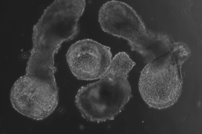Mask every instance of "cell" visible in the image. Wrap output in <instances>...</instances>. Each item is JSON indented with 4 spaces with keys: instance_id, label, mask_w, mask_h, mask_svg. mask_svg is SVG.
Segmentation results:
<instances>
[{
    "instance_id": "6da1fadb",
    "label": "cell",
    "mask_w": 202,
    "mask_h": 134,
    "mask_svg": "<svg viewBox=\"0 0 202 134\" xmlns=\"http://www.w3.org/2000/svg\"><path fill=\"white\" fill-rule=\"evenodd\" d=\"M98 21L104 32L126 40L131 50L145 60L149 58L152 50L151 34L130 5L118 1H108L99 10Z\"/></svg>"
},
{
    "instance_id": "3957f363",
    "label": "cell",
    "mask_w": 202,
    "mask_h": 134,
    "mask_svg": "<svg viewBox=\"0 0 202 134\" xmlns=\"http://www.w3.org/2000/svg\"><path fill=\"white\" fill-rule=\"evenodd\" d=\"M10 99L13 107L21 114L36 121L43 120L53 113L58 104L56 82L24 75L14 84Z\"/></svg>"
},
{
    "instance_id": "7a4b0ae2",
    "label": "cell",
    "mask_w": 202,
    "mask_h": 134,
    "mask_svg": "<svg viewBox=\"0 0 202 134\" xmlns=\"http://www.w3.org/2000/svg\"><path fill=\"white\" fill-rule=\"evenodd\" d=\"M131 96V92L117 81L103 77L97 81L81 87L75 100L83 118L98 123L113 119Z\"/></svg>"
},
{
    "instance_id": "277c9868",
    "label": "cell",
    "mask_w": 202,
    "mask_h": 134,
    "mask_svg": "<svg viewBox=\"0 0 202 134\" xmlns=\"http://www.w3.org/2000/svg\"><path fill=\"white\" fill-rule=\"evenodd\" d=\"M66 57L73 75L78 79L85 80L101 78L109 68L112 60L110 47L90 39L72 44Z\"/></svg>"
}]
</instances>
